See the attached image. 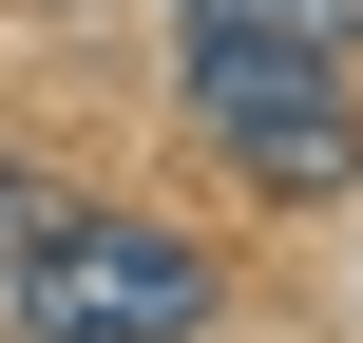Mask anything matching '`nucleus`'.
<instances>
[{
    "label": "nucleus",
    "mask_w": 363,
    "mask_h": 343,
    "mask_svg": "<svg viewBox=\"0 0 363 343\" xmlns=\"http://www.w3.org/2000/svg\"><path fill=\"white\" fill-rule=\"evenodd\" d=\"M191 115H211V153L268 210H325L363 172V95H345V57H306V38H191Z\"/></svg>",
    "instance_id": "2"
},
{
    "label": "nucleus",
    "mask_w": 363,
    "mask_h": 343,
    "mask_svg": "<svg viewBox=\"0 0 363 343\" xmlns=\"http://www.w3.org/2000/svg\"><path fill=\"white\" fill-rule=\"evenodd\" d=\"M0 325L19 343H191L211 325V248L153 210H38L0 248Z\"/></svg>",
    "instance_id": "1"
},
{
    "label": "nucleus",
    "mask_w": 363,
    "mask_h": 343,
    "mask_svg": "<svg viewBox=\"0 0 363 343\" xmlns=\"http://www.w3.org/2000/svg\"><path fill=\"white\" fill-rule=\"evenodd\" d=\"M191 38H306V57H363V0H172Z\"/></svg>",
    "instance_id": "3"
},
{
    "label": "nucleus",
    "mask_w": 363,
    "mask_h": 343,
    "mask_svg": "<svg viewBox=\"0 0 363 343\" xmlns=\"http://www.w3.org/2000/svg\"><path fill=\"white\" fill-rule=\"evenodd\" d=\"M38 210H57V191H19V172H0V248H19V229H38Z\"/></svg>",
    "instance_id": "4"
}]
</instances>
